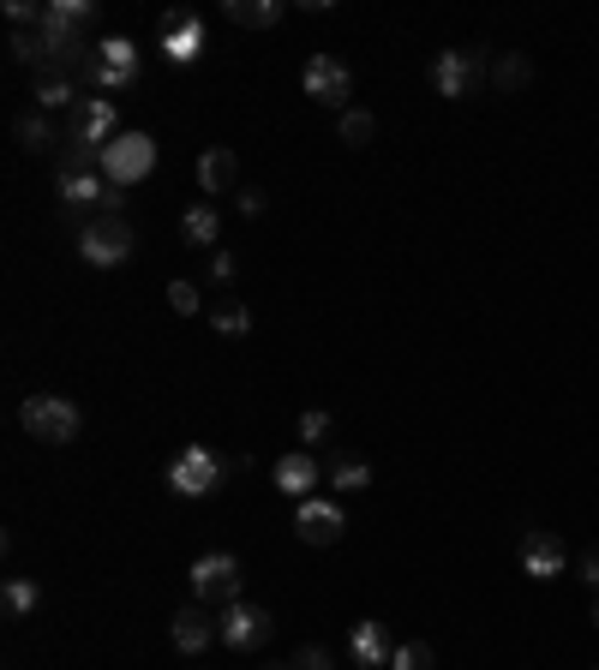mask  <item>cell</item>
<instances>
[{"mask_svg": "<svg viewBox=\"0 0 599 670\" xmlns=\"http://www.w3.org/2000/svg\"><path fill=\"white\" fill-rule=\"evenodd\" d=\"M330 431H335V425H330V413H324V408H306L300 420H295V437L306 443V450H318V443H324Z\"/></svg>", "mask_w": 599, "mask_h": 670, "instance_id": "27", "label": "cell"}, {"mask_svg": "<svg viewBox=\"0 0 599 670\" xmlns=\"http://www.w3.org/2000/svg\"><path fill=\"white\" fill-rule=\"evenodd\" d=\"M234 204H240V216H265V192H258V186H240V198H234Z\"/></svg>", "mask_w": 599, "mask_h": 670, "instance_id": "35", "label": "cell"}, {"mask_svg": "<svg viewBox=\"0 0 599 670\" xmlns=\"http://www.w3.org/2000/svg\"><path fill=\"white\" fill-rule=\"evenodd\" d=\"M168 306H174V311H180V318H193V311L204 306V293H198V281H186V276H180V281H168Z\"/></svg>", "mask_w": 599, "mask_h": 670, "instance_id": "30", "label": "cell"}, {"mask_svg": "<svg viewBox=\"0 0 599 670\" xmlns=\"http://www.w3.org/2000/svg\"><path fill=\"white\" fill-rule=\"evenodd\" d=\"M138 49L126 37H102L96 42V54H91V66H84V84H96V91H126V84H138Z\"/></svg>", "mask_w": 599, "mask_h": 670, "instance_id": "4", "label": "cell"}, {"mask_svg": "<svg viewBox=\"0 0 599 670\" xmlns=\"http://www.w3.org/2000/svg\"><path fill=\"white\" fill-rule=\"evenodd\" d=\"M102 198H109V181L102 174H61V204L66 210H102Z\"/></svg>", "mask_w": 599, "mask_h": 670, "instance_id": "21", "label": "cell"}, {"mask_svg": "<svg viewBox=\"0 0 599 670\" xmlns=\"http://www.w3.org/2000/svg\"><path fill=\"white\" fill-rule=\"evenodd\" d=\"M0 605H7V617H31V610L42 605V587L24 580V575H12L7 587H0Z\"/></svg>", "mask_w": 599, "mask_h": 670, "instance_id": "23", "label": "cell"}, {"mask_svg": "<svg viewBox=\"0 0 599 670\" xmlns=\"http://www.w3.org/2000/svg\"><path fill=\"white\" fill-rule=\"evenodd\" d=\"M593 629H599V592H593Z\"/></svg>", "mask_w": 599, "mask_h": 670, "instance_id": "37", "label": "cell"}, {"mask_svg": "<svg viewBox=\"0 0 599 670\" xmlns=\"http://www.w3.org/2000/svg\"><path fill=\"white\" fill-rule=\"evenodd\" d=\"M390 670H432V647H426V640H396Z\"/></svg>", "mask_w": 599, "mask_h": 670, "instance_id": "29", "label": "cell"}, {"mask_svg": "<svg viewBox=\"0 0 599 670\" xmlns=\"http://www.w3.org/2000/svg\"><path fill=\"white\" fill-rule=\"evenodd\" d=\"M324 480H330L335 491H366V485H372V461H360V455H335Z\"/></svg>", "mask_w": 599, "mask_h": 670, "instance_id": "22", "label": "cell"}, {"mask_svg": "<svg viewBox=\"0 0 599 670\" xmlns=\"http://www.w3.org/2000/svg\"><path fill=\"white\" fill-rule=\"evenodd\" d=\"M300 84H306V96L312 102H324V109H342L348 114V96H354V72H348L335 54H312L300 72Z\"/></svg>", "mask_w": 599, "mask_h": 670, "instance_id": "7", "label": "cell"}, {"mask_svg": "<svg viewBox=\"0 0 599 670\" xmlns=\"http://www.w3.org/2000/svg\"><path fill=\"white\" fill-rule=\"evenodd\" d=\"M432 91L444 102H462L479 91V54H462V49H444L432 61Z\"/></svg>", "mask_w": 599, "mask_h": 670, "instance_id": "9", "label": "cell"}, {"mask_svg": "<svg viewBox=\"0 0 599 670\" xmlns=\"http://www.w3.org/2000/svg\"><path fill=\"white\" fill-rule=\"evenodd\" d=\"M216 480H223V461L204 450V443H186V450L168 461V491L174 497H210Z\"/></svg>", "mask_w": 599, "mask_h": 670, "instance_id": "6", "label": "cell"}, {"mask_svg": "<svg viewBox=\"0 0 599 670\" xmlns=\"http://www.w3.org/2000/svg\"><path fill=\"white\" fill-rule=\"evenodd\" d=\"M180 240L198 246V251H216V240H223V210H216L210 198H198L193 210L180 216Z\"/></svg>", "mask_w": 599, "mask_h": 670, "instance_id": "17", "label": "cell"}, {"mask_svg": "<svg viewBox=\"0 0 599 670\" xmlns=\"http://www.w3.org/2000/svg\"><path fill=\"white\" fill-rule=\"evenodd\" d=\"M151 168H156V138L151 132H121L114 144H102V181H109L114 192H133Z\"/></svg>", "mask_w": 599, "mask_h": 670, "instance_id": "2", "label": "cell"}, {"mask_svg": "<svg viewBox=\"0 0 599 670\" xmlns=\"http://www.w3.org/2000/svg\"><path fill=\"white\" fill-rule=\"evenodd\" d=\"M186 580H193L198 599L234 605V599H240V557H234V550H204L193 569H186Z\"/></svg>", "mask_w": 599, "mask_h": 670, "instance_id": "5", "label": "cell"}, {"mask_svg": "<svg viewBox=\"0 0 599 670\" xmlns=\"http://www.w3.org/2000/svg\"><path fill=\"white\" fill-rule=\"evenodd\" d=\"M270 480H276V491L282 497H295V503H306V497H318V480H324V467H318L306 450H295V455H282L270 467Z\"/></svg>", "mask_w": 599, "mask_h": 670, "instance_id": "14", "label": "cell"}, {"mask_svg": "<svg viewBox=\"0 0 599 670\" xmlns=\"http://www.w3.org/2000/svg\"><path fill=\"white\" fill-rule=\"evenodd\" d=\"M228 24H246V31H270V24H282V0H223Z\"/></svg>", "mask_w": 599, "mask_h": 670, "instance_id": "19", "label": "cell"}, {"mask_svg": "<svg viewBox=\"0 0 599 670\" xmlns=\"http://www.w3.org/2000/svg\"><path fill=\"white\" fill-rule=\"evenodd\" d=\"M581 580H588V587L599 592V545L588 550V557H581Z\"/></svg>", "mask_w": 599, "mask_h": 670, "instance_id": "36", "label": "cell"}, {"mask_svg": "<svg viewBox=\"0 0 599 670\" xmlns=\"http://www.w3.org/2000/svg\"><path fill=\"white\" fill-rule=\"evenodd\" d=\"M265 670H295V659H288V664H265Z\"/></svg>", "mask_w": 599, "mask_h": 670, "instance_id": "38", "label": "cell"}, {"mask_svg": "<svg viewBox=\"0 0 599 670\" xmlns=\"http://www.w3.org/2000/svg\"><path fill=\"white\" fill-rule=\"evenodd\" d=\"M210 330L228 336V341H240V336H252V311H246L240 300H223V306L210 311Z\"/></svg>", "mask_w": 599, "mask_h": 670, "instance_id": "24", "label": "cell"}, {"mask_svg": "<svg viewBox=\"0 0 599 670\" xmlns=\"http://www.w3.org/2000/svg\"><path fill=\"white\" fill-rule=\"evenodd\" d=\"M521 575H534V580H558L564 575V539L558 533L534 527L528 539H521Z\"/></svg>", "mask_w": 599, "mask_h": 670, "instance_id": "15", "label": "cell"}, {"mask_svg": "<svg viewBox=\"0 0 599 670\" xmlns=\"http://www.w3.org/2000/svg\"><path fill=\"white\" fill-rule=\"evenodd\" d=\"M19 420L37 443H72L84 425V413H79V401H66V395H31L19 408Z\"/></svg>", "mask_w": 599, "mask_h": 670, "instance_id": "3", "label": "cell"}, {"mask_svg": "<svg viewBox=\"0 0 599 670\" xmlns=\"http://www.w3.org/2000/svg\"><path fill=\"white\" fill-rule=\"evenodd\" d=\"M19 144H24V151H54L49 114H19Z\"/></svg>", "mask_w": 599, "mask_h": 670, "instance_id": "26", "label": "cell"}, {"mask_svg": "<svg viewBox=\"0 0 599 670\" xmlns=\"http://www.w3.org/2000/svg\"><path fill=\"white\" fill-rule=\"evenodd\" d=\"M234 181H240V162H234V151H204V156H198V192H204L210 204L223 198Z\"/></svg>", "mask_w": 599, "mask_h": 670, "instance_id": "18", "label": "cell"}, {"mask_svg": "<svg viewBox=\"0 0 599 670\" xmlns=\"http://www.w3.org/2000/svg\"><path fill=\"white\" fill-rule=\"evenodd\" d=\"M234 276H240V258H234V251H223V246H216V251H210V281H223V288H228Z\"/></svg>", "mask_w": 599, "mask_h": 670, "instance_id": "33", "label": "cell"}, {"mask_svg": "<svg viewBox=\"0 0 599 670\" xmlns=\"http://www.w3.org/2000/svg\"><path fill=\"white\" fill-rule=\"evenodd\" d=\"M528 79H534V61H528V54H504V61L492 66V84H498V91H521Z\"/></svg>", "mask_w": 599, "mask_h": 670, "instance_id": "25", "label": "cell"}, {"mask_svg": "<svg viewBox=\"0 0 599 670\" xmlns=\"http://www.w3.org/2000/svg\"><path fill=\"white\" fill-rule=\"evenodd\" d=\"M72 138L96 144V151H102V144H114V138H121V109H114L109 96H84L79 109H72Z\"/></svg>", "mask_w": 599, "mask_h": 670, "instance_id": "11", "label": "cell"}, {"mask_svg": "<svg viewBox=\"0 0 599 670\" xmlns=\"http://www.w3.org/2000/svg\"><path fill=\"white\" fill-rule=\"evenodd\" d=\"M390 652H396V640H390L384 622H354V635H348V659H354L360 670H384L390 664Z\"/></svg>", "mask_w": 599, "mask_h": 670, "instance_id": "16", "label": "cell"}, {"mask_svg": "<svg viewBox=\"0 0 599 670\" xmlns=\"http://www.w3.org/2000/svg\"><path fill=\"white\" fill-rule=\"evenodd\" d=\"M54 19H66V24H79V31H84V24H91L96 19V0H54Z\"/></svg>", "mask_w": 599, "mask_h": 670, "instance_id": "31", "label": "cell"}, {"mask_svg": "<svg viewBox=\"0 0 599 670\" xmlns=\"http://www.w3.org/2000/svg\"><path fill=\"white\" fill-rule=\"evenodd\" d=\"M372 138H378L372 109H348V114H342V144H354V151H360V144H372Z\"/></svg>", "mask_w": 599, "mask_h": 670, "instance_id": "28", "label": "cell"}, {"mask_svg": "<svg viewBox=\"0 0 599 670\" xmlns=\"http://www.w3.org/2000/svg\"><path fill=\"white\" fill-rule=\"evenodd\" d=\"M295 670H330V652L324 647H300L295 652Z\"/></svg>", "mask_w": 599, "mask_h": 670, "instance_id": "34", "label": "cell"}, {"mask_svg": "<svg viewBox=\"0 0 599 670\" xmlns=\"http://www.w3.org/2000/svg\"><path fill=\"white\" fill-rule=\"evenodd\" d=\"M138 251V228L126 216H84L79 221V258L96 264V270H121Z\"/></svg>", "mask_w": 599, "mask_h": 670, "instance_id": "1", "label": "cell"}, {"mask_svg": "<svg viewBox=\"0 0 599 670\" xmlns=\"http://www.w3.org/2000/svg\"><path fill=\"white\" fill-rule=\"evenodd\" d=\"M37 114H49V109H79V79H61V72H37Z\"/></svg>", "mask_w": 599, "mask_h": 670, "instance_id": "20", "label": "cell"}, {"mask_svg": "<svg viewBox=\"0 0 599 670\" xmlns=\"http://www.w3.org/2000/svg\"><path fill=\"white\" fill-rule=\"evenodd\" d=\"M168 640H174V652H186V659H198L210 640H223V622L210 617V610H198V605H186V610H174V629H168Z\"/></svg>", "mask_w": 599, "mask_h": 670, "instance_id": "13", "label": "cell"}, {"mask_svg": "<svg viewBox=\"0 0 599 670\" xmlns=\"http://www.w3.org/2000/svg\"><path fill=\"white\" fill-rule=\"evenodd\" d=\"M7 49H12V61H19V66H37V61H42V42H37V31H12V42H7Z\"/></svg>", "mask_w": 599, "mask_h": 670, "instance_id": "32", "label": "cell"}, {"mask_svg": "<svg viewBox=\"0 0 599 670\" xmlns=\"http://www.w3.org/2000/svg\"><path fill=\"white\" fill-rule=\"evenodd\" d=\"M216 622H223V640H228L234 652H252V647H265V640H270V629H276V617H270V610H265V605H246V599L223 605V617H216Z\"/></svg>", "mask_w": 599, "mask_h": 670, "instance_id": "8", "label": "cell"}, {"mask_svg": "<svg viewBox=\"0 0 599 670\" xmlns=\"http://www.w3.org/2000/svg\"><path fill=\"white\" fill-rule=\"evenodd\" d=\"M295 533L306 545H335L348 533V515H342V503H330V497H306L300 509H295Z\"/></svg>", "mask_w": 599, "mask_h": 670, "instance_id": "10", "label": "cell"}, {"mask_svg": "<svg viewBox=\"0 0 599 670\" xmlns=\"http://www.w3.org/2000/svg\"><path fill=\"white\" fill-rule=\"evenodd\" d=\"M163 54L174 66H193L198 54H204V19L193 7L186 12H163Z\"/></svg>", "mask_w": 599, "mask_h": 670, "instance_id": "12", "label": "cell"}]
</instances>
